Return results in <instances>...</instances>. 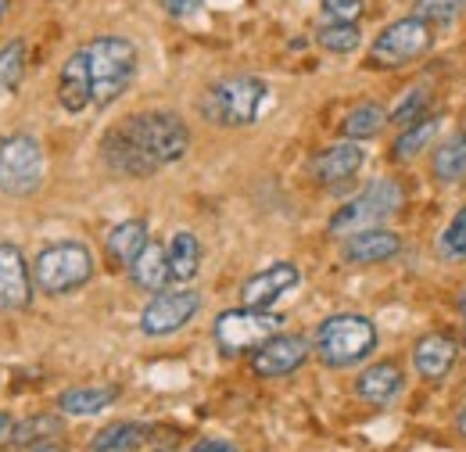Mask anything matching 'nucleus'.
<instances>
[{
  "mask_svg": "<svg viewBox=\"0 0 466 452\" xmlns=\"http://www.w3.org/2000/svg\"><path fill=\"white\" fill-rule=\"evenodd\" d=\"M312 344L301 334H273L269 341H262L255 352H251V370L266 381H277V377H291L294 370L305 366Z\"/></svg>",
  "mask_w": 466,
  "mask_h": 452,
  "instance_id": "obj_11",
  "label": "nucleus"
},
{
  "mask_svg": "<svg viewBox=\"0 0 466 452\" xmlns=\"http://www.w3.org/2000/svg\"><path fill=\"white\" fill-rule=\"evenodd\" d=\"M33 452H65V449H58V446H40V449H33Z\"/></svg>",
  "mask_w": 466,
  "mask_h": 452,
  "instance_id": "obj_40",
  "label": "nucleus"
},
{
  "mask_svg": "<svg viewBox=\"0 0 466 452\" xmlns=\"http://www.w3.org/2000/svg\"><path fill=\"white\" fill-rule=\"evenodd\" d=\"M147 223L144 220H126L108 233V259L118 266H129L144 248H147Z\"/></svg>",
  "mask_w": 466,
  "mask_h": 452,
  "instance_id": "obj_26",
  "label": "nucleus"
},
{
  "mask_svg": "<svg viewBox=\"0 0 466 452\" xmlns=\"http://www.w3.org/2000/svg\"><path fill=\"white\" fill-rule=\"evenodd\" d=\"M44 183V148L29 133H11L0 140V194L29 198Z\"/></svg>",
  "mask_w": 466,
  "mask_h": 452,
  "instance_id": "obj_9",
  "label": "nucleus"
},
{
  "mask_svg": "<svg viewBox=\"0 0 466 452\" xmlns=\"http://www.w3.org/2000/svg\"><path fill=\"white\" fill-rule=\"evenodd\" d=\"M456 431H460V435L466 438V406L460 409V416H456Z\"/></svg>",
  "mask_w": 466,
  "mask_h": 452,
  "instance_id": "obj_38",
  "label": "nucleus"
},
{
  "mask_svg": "<svg viewBox=\"0 0 466 452\" xmlns=\"http://www.w3.org/2000/svg\"><path fill=\"white\" fill-rule=\"evenodd\" d=\"M90 277H94V255L79 241H58L44 248L33 262V283L44 294H72L86 287Z\"/></svg>",
  "mask_w": 466,
  "mask_h": 452,
  "instance_id": "obj_5",
  "label": "nucleus"
},
{
  "mask_svg": "<svg viewBox=\"0 0 466 452\" xmlns=\"http://www.w3.org/2000/svg\"><path fill=\"white\" fill-rule=\"evenodd\" d=\"M316 44L327 55H355L362 44V29H359V22H323L316 29Z\"/></svg>",
  "mask_w": 466,
  "mask_h": 452,
  "instance_id": "obj_28",
  "label": "nucleus"
},
{
  "mask_svg": "<svg viewBox=\"0 0 466 452\" xmlns=\"http://www.w3.org/2000/svg\"><path fill=\"white\" fill-rule=\"evenodd\" d=\"M384 126H388V112L380 108V105H373V101H366V105H355L349 115H345V122H341V129H345V140H373V137H380L384 133Z\"/></svg>",
  "mask_w": 466,
  "mask_h": 452,
  "instance_id": "obj_27",
  "label": "nucleus"
},
{
  "mask_svg": "<svg viewBox=\"0 0 466 452\" xmlns=\"http://www.w3.org/2000/svg\"><path fill=\"white\" fill-rule=\"evenodd\" d=\"M434 47V26L423 22L420 15H406L388 22L373 44H370V65L373 68H406L412 61L431 55Z\"/></svg>",
  "mask_w": 466,
  "mask_h": 452,
  "instance_id": "obj_6",
  "label": "nucleus"
},
{
  "mask_svg": "<svg viewBox=\"0 0 466 452\" xmlns=\"http://www.w3.org/2000/svg\"><path fill=\"white\" fill-rule=\"evenodd\" d=\"M319 11L327 22H359L366 11V0H319Z\"/></svg>",
  "mask_w": 466,
  "mask_h": 452,
  "instance_id": "obj_34",
  "label": "nucleus"
},
{
  "mask_svg": "<svg viewBox=\"0 0 466 452\" xmlns=\"http://www.w3.org/2000/svg\"><path fill=\"white\" fill-rule=\"evenodd\" d=\"M58 101L65 112L79 115L94 105V87H90V65H86V55L83 47L76 55H68V61L61 65L58 76Z\"/></svg>",
  "mask_w": 466,
  "mask_h": 452,
  "instance_id": "obj_19",
  "label": "nucleus"
},
{
  "mask_svg": "<svg viewBox=\"0 0 466 452\" xmlns=\"http://www.w3.org/2000/svg\"><path fill=\"white\" fill-rule=\"evenodd\" d=\"M431 172L438 183L452 187V183H463L466 180V129H456L452 137H445L434 155H431Z\"/></svg>",
  "mask_w": 466,
  "mask_h": 452,
  "instance_id": "obj_22",
  "label": "nucleus"
},
{
  "mask_svg": "<svg viewBox=\"0 0 466 452\" xmlns=\"http://www.w3.org/2000/svg\"><path fill=\"white\" fill-rule=\"evenodd\" d=\"M33 302V270L15 244H0V313L25 309Z\"/></svg>",
  "mask_w": 466,
  "mask_h": 452,
  "instance_id": "obj_15",
  "label": "nucleus"
},
{
  "mask_svg": "<svg viewBox=\"0 0 466 452\" xmlns=\"http://www.w3.org/2000/svg\"><path fill=\"white\" fill-rule=\"evenodd\" d=\"M4 435H11V416L7 413H0V442H4Z\"/></svg>",
  "mask_w": 466,
  "mask_h": 452,
  "instance_id": "obj_37",
  "label": "nucleus"
},
{
  "mask_svg": "<svg viewBox=\"0 0 466 452\" xmlns=\"http://www.w3.org/2000/svg\"><path fill=\"white\" fill-rule=\"evenodd\" d=\"M4 15H7V0H0V18H4Z\"/></svg>",
  "mask_w": 466,
  "mask_h": 452,
  "instance_id": "obj_41",
  "label": "nucleus"
},
{
  "mask_svg": "<svg viewBox=\"0 0 466 452\" xmlns=\"http://www.w3.org/2000/svg\"><path fill=\"white\" fill-rule=\"evenodd\" d=\"M438 133H441V115L438 112H427L423 118L402 126V137L391 148V162H412L416 155H423V148L434 144Z\"/></svg>",
  "mask_w": 466,
  "mask_h": 452,
  "instance_id": "obj_24",
  "label": "nucleus"
},
{
  "mask_svg": "<svg viewBox=\"0 0 466 452\" xmlns=\"http://www.w3.org/2000/svg\"><path fill=\"white\" fill-rule=\"evenodd\" d=\"M373 348H377V324L362 313L327 316L312 341V352L330 370H345V366L362 363L366 355H373Z\"/></svg>",
  "mask_w": 466,
  "mask_h": 452,
  "instance_id": "obj_3",
  "label": "nucleus"
},
{
  "mask_svg": "<svg viewBox=\"0 0 466 452\" xmlns=\"http://www.w3.org/2000/svg\"><path fill=\"white\" fill-rule=\"evenodd\" d=\"M169 255V281L173 283H190L201 270V241L190 230H176L173 241L166 244Z\"/></svg>",
  "mask_w": 466,
  "mask_h": 452,
  "instance_id": "obj_23",
  "label": "nucleus"
},
{
  "mask_svg": "<svg viewBox=\"0 0 466 452\" xmlns=\"http://www.w3.org/2000/svg\"><path fill=\"white\" fill-rule=\"evenodd\" d=\"M266 105H269V83L266 79H258V76H227V79H216L205 90L201 115L212 126L240 129V126L258 122Z\"/></svg>",
  "mask_w": 466,
  "mask_h": 452,
  "instance_id": "obj_2",
  "label": "nucleus"
},
{
  "mask_svg": "<svg viewBox=\"0 0 466 452\" xmlns=\"http://www.w3.org/2000/svg\"><path fill=\"white\" fill-rule=\"evenodd\" d=\"M427 112H431V90H427V87H409L406 98L388 112V122H395V126H409V122L423 118Z\"/></svg>",
  "mask_w": 466,
  "mask_h": 452,
  "instance_id": "obj_31",
  "label": "nucleus"
},
{
  "mask_svg": "<svg viewBox=\"0 0 466 452\" xmlns=\"http://www.w3.org/2000/svg\"><path fill=\"white\" fill-rule=\"evenodd\" d=\"M412 15H420L434 29L438 26H452V22H460L466 15V0H416L412 4Z\"/></svg>",
  "mask_w": 466,
  "mask_h": 452,
  "instance_id": "obj_30",
  "label": "nucleus"
},
{
  "mask_svg": "<svg viewBox=\"0 0 466 452\" xmlns=\"http://www.w3.org/2000/svg\"><path fill=\"white\" fill-rule=\"evenodd\" d=\"M406 201V190L399 180H373L366 190H359L349 205H341L330 216V233H355L366 226H380L384 220H391Z\"/></svg>",
  "mask_w": 466,
  "mask_h": 452,
  "instance_id": "obj_8",
  "label": "nucleus"
},
{
  "mask_svg": "<svg viewBox=\"0 0 466 452\" xmlns=\"http://www.w3.org/2000/svg\"><path fill=\"white\" fill-rule=\"evenodd\" d=\"M460 352L463 348H460V341L452 338V334H441V331L423 334V338L412 344V370L423 381H441V377H449L456 370Z\"/></svg>",
  "mask_w": 466,
  "mask_h": 452,
  "instance_id": "obj_16",
  "label": "nucleus"
},
{
  "mask_svg": "<svg viewBox=\"0 0 466 452\" xmlns=\"http://www.w3.org/2000/svg\"><path fill=\"white\" fill-rule=\"evenodd\" d=\"M129 277H133V283H137L140 291H151V294L166 291V283H173L169 281V255H166V244L147 241V248L129 262Z\"/></svg>",
  "mask_w": 466,
  "mask_h": 452,
  "instance_id": "obj_21",
  "label": "nucleus"
},
{
  "mask_svg": "<svg viewBox=\"0 0 466 452\" xmlns=\"http://www.w3.org/2000/svg\"><path fill=\"white\" fill-rule=\"evenodd\" d=\"M90 65V87H94V108H108L133 87L140 55L137 44L126 36H97L83 47Z\"/></svg>",
  "mask_w": 466,
  "mask_h": 452,
  "instance_id": "obj_1",
  "label": "nucleus"
},
{
  "mask_svg": "<svg viewBox=\"0 0 466 452\" xmlns=\"http://www.w3.org/2000/svg\"><path fill=\"white\" fill-rule=\"evenodd\" d=\"M51 435H61V420L58 416H29L25 424L15 427V446H29V442H40V438H51Z\"/></svg>",
  "mask_w": 466,
  "mask_h": 452,
  "instance_id": "obj_33",
  "label": "nucleus"
},
{
  "mask_svg": "<svg viewBox=\"0 0 466 452\" xmlns=\"http://www.w3.org/2000/svg\"><path fill=\"white\" fill-rule=\"evenodd\" d=\"M101 159H105V166L116 172V176H129V180H147V176L158 172V166L122 133V126H112V129L105 133V140H101Z\"/></svg>",
  "mask_w": 466,
  "mask_h": 452,
  "instance_id": "obj_17",
  "label": "nucleus"
},
{
  "mask_svg": "<svg viewBox=\"0 0 466 452\" xmlns=\"http://www.w3.org/2000/svg\"><path fill=\"white\" fill-rule=\"evenodd\" d=\"M190 452H237V446L227 438H201V442H194Z\"/></svg>",
  "mask_w": 466,
  "mask_h": 452,
  "instance_id": "obj_36",
  "label": "nucleus"
},
{
  "mask_svg": "<svg viewBox=\"0 0 466 452\" xmlns=\"http://www.w3.org/2000/svg\"><path fill=\"white\" fill-rule=\"evenodd\" d=\"M456 305H460V313H463V316H466V287H463V291H460V298H456Z\"/></svg>",
  "mask_w": 466,
  "mask_h": 452,
  "instance_id": "obj_39",
  "label": "nucleus"
},
{
  "mask_svg": "<svg viewBox=\"0 0 466 452\" xmlns=\"http://www.w3.org/2000/svg\"><path fill=\"white\" fill-rule=\"evenodd\" d=\"M463 352H466V327H463Z\"/></svg>",
  "mask_w": 466,
  "mask_h": 452,
  "instance_id": "obj_42",
  "label": "nucleus"
},
{
  "mask_svg": "<svg viewBox=\"0 0 466 452\" xmlns=\"http://www.w3.org/2000/svg\"><path fill=\"white\" fill-rule=\"evenodd\" d=\"M201 313V294L198 291H158L144 313H140V331L147 338H169L176 331H183L194 316Z\"/></svg>",
  "mask_w": 466,
  "mask_h": 452,
  "instance_id": "obj_10",
  "label": "nucleus"
},
{
  "mask_svg": "<svg viewBox=\"0 0 466 452\" xmlns=\"http://www.w3.org/2000/svg\"><path fill=\"white\" fill-rule=\"evenodd\" d=\"M438 259L441 262H466V205L441 230V237H438Z\"/></svg>",
  "mask_w": 466,
  "mask_h": 452,
  "instance_id": "obj_29",
  "label": "nucleus"
},
{
  "mask_svg": "<svg viewBox=\"0 0 466 452\" xmlns=\"http://www.w3.org/2000/svg\"><path fill=\"white\" fill-rule=\"evenodd\" d=\"M151 438H155V427H151V424L118 420V424L101 427V431L90 438V452H140Z\"/></svg>",
  "mask_w": 466,
  "mask_h": 452,
  "instance_id": "obj_20",
  "label": "nucleus"
},
{
  "mask_svg": "<svg viewBox=\"0 0 466 452\" xmlns=\"http://www.w3.org/2000/svg\"><path fill=\"white\" fill-rule=\"evenodd\" d=\"M366 166V148L359 140H338L330 148H323L316 159H312V180L323 183V187H338V183H349L355 172Z\"/></svg>",
  "mask_w": 466,
  "mask_h": 452,
  "instance_id": "obj_14",
  "label": "nucleus"
},
{
  "mask_svg": "<svg viewBox=\"0 0 466 452\" xmlns=\"http://www.w3.org/2000/svg\"><path fill=\"white\" fill-rule=\"evenodd\" d=\"M280 331H284V316L280 313L237 305V309H227V313L216 316L212 338H216L223 355H244V352H255L262 341H269Z\"/></svg>",
  "mask_w": 466,
  "mask_h": 452,
  "instance_id": "obj_7",
  "label": "nucleus"
},
{
  "mask_svg": "<svg viewBox=\"0 0 466 452\" xmlns=\"http://www.w3.org/2000/svg\"><path fill=\"white\" fill-rule=\"evenodd\" d=\"M158 4L169 18H190V15L201 11V0H158Z\"/></svg>",
  "mask_w": 466,
  "mask_h": 452,
  "instance_id": "obj_35",
  "label": "nucleus"
},
{
  "mask_svg": "<svg viewBox=\"0 0 466 452\" xmlns=\"http://www.w3.org/2000/svg\"><path fill=\"white\" fill-rule=\"evenodd\" d=\"M402 392H406V377H402V366L391 359H380L355 377V396L370 406H391L402 398Z\"/></svg>",
  "mask_w": 466,
  "mask_h": 452,
  "instance_id": "obj_18",
  "label": "nucleus"
},
{
  "mask_svg": "<svg viewBox=\"0 0 466 452\" xmlns=\"http://www.w3.org/2000/svg\"><path fill=\"white\" fill-rule=\"evenodd\" d=\"M399 252H402V237L395 230H388V226L355 230L341 244V259L349 266H380V262H391Z\"/></svg>",
  "mask_w": 466,
  "mask_h": 452,
  "instance_id": "obj_13",
  "label": "nucleus"
},
{
  "mask_svg": "<svg viewBox=\"0 0 466 452\" xmlns=\"http://www.w3.org/2000/svg\"><path fill=\"white\" fill-rule=\"evenodd\" d=\"M298 283H301V270L294 262H288V259L269 262L266 270H258V273H251L244 281V287H240V305H248V309H273Z\"/></svg>",
  "mask_w": 466,
  "mask_h": 452,
  "instance_id": "obj_12",
  "label": "nucleus"
},
{
  "mask_svg": "<svg viewBox=\"0 0 466 452\" xmlns=\"http://www.w3.org/2000/svg\"><path fill=\"white\" fill-rule=\"evenodd\" d=\"M118 126L158 170L179 162L190 148V129L176 112H137Z\"/></svg>",
  "mask_w": 466,
  "mask_h": 452,
  "instance_id": "obj_4",
  "label": "nucleus"
},
{
  "mask_svg": "<svg viewBox=\"0 0 466 452\" xmlns=\"http://www.w3.org/2000/svg\"><path fill=\"white\" fill-rule=\"evenodd\" d=\"M22 72H25V44L11 40L0 51V90H15L22 83Z\"/></svg>",
  "mask_w": 466,
  "mask_h": 452,
  "instance_id": "obj_32",
  "label": "nucleus"
},
{
  "mask_svg": "<svg viewBox=\"0 0 466 452\" xmlns=\"http://www.w3.org/2000/svg\"><path fill=\"white\" fill-rule=\"evenodd\" d=\"M116 385H90V388H68L58 396V409L68 416H97L108 406H116Z\"/></svg>",
  "mask_w": 466,
  "mask_h": 452,
  "instance_id": "obj_25",
  "label": "nucleus"
}]
</instances>
